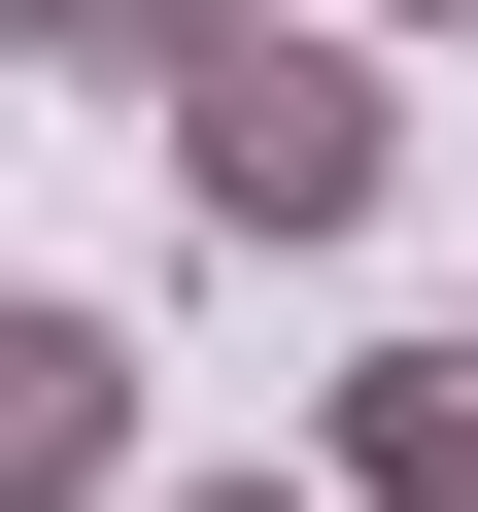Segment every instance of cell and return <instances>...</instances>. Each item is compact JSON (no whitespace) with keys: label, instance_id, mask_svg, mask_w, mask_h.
<instances>
[{"label":"cell","instance_id":"obj_1","mask_svg":"<svg viewBox=\"0 0 478 512\" xmlns=\"http://www.w3.org/2000/svg\"><path fill=\"white\" fill-rule=\"evenodd\" d=\"M410 103H376V0H239V35L171 69V205L205 239H376Z\"/></svg>","mask_w":478,"mask_h":512},{"label":"cell","instance_id":"obj_2","mask_svg":"<svg viewBox=\"0 0 478 512\" xmlns=\"http://www.w3.org/2000/svg\"><path fill=\"white\" fill-rule=\"evenodd\" d=\"M0 512H137V308H0Z\"/></svg>","mask_w":478,"mask_h":512},{"label":"cell","instance_id":"obj_3","mask_svg":"<svg viewBox=\"0 0 478 512\" xmlns=\"http://www.w3.org/2000/svg\"><path fill=\"white\" fill-rule=\"evenodd\" d=\"M308 478H342V512H478V342H376V376L308 410Z\"/></svg>","mask_w":478,"mask_h":512},{"label":"cell","instance_id":"obj_4","mask_svg":"<svg viewBox=\"0 0 478 512\" xmlns=\"http://www.w3.org/2000/svg\"><path fill=\"white\" fill-rule=\"evenodd\" d=\"M35 35H69V69H103V103H171V69H205V35H239V0H35Z\"/></svg>","mask_w":478,"mask_h":512},{"label":"cell","instance_id":"obj_5","mask_svg":"<svg viewBox=\"0 0 478 512\" xmlns=\"http://www.w3.org/2000/svg\"><path fill=\"white\" fill-rule=\"evenodd\" d=\"M171 512H342V478H171Z\"/></svg>","mask_w":478,"mask_h":512},{"label":"cell","instance_id":"obj_6","mask_svg":"<svg viewBox=\"0 0 478 512\" xmlns=\"http://www.w3.org/2000/svg\"><path fill=\"white\" fill-rule=\"evenodd\" d=\"M376 35H444V0H376Z\"/></svg>","mask_w":478,"mask_h":512}]
</instances>
